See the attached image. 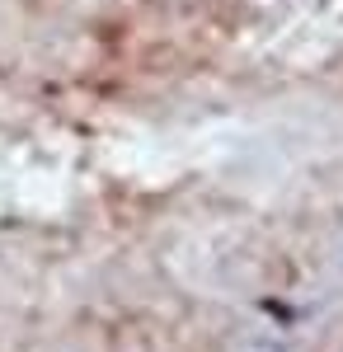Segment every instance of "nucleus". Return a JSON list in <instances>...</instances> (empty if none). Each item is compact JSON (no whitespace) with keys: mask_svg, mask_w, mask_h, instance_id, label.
<instances>
[{"mask_svg":"<svg viewBox=\"0 0 343 352\" xmlns=\"http://www.w3.org/2000/svg\"><path fill=\"white\" fill-rule=\"evenodd\" d=\"M207 352H315L306 338H296L287 324L273 320H236L211 338Z\"/></svg>","mask_w":343,"mask_h":352,"instance_id":"1","label":"nucleus"},{"mask_svg":"<svg viewBox=\"0 0 343 352\" xmlns=\"http://www.w3.org/2000/svg\"><path fill=\"white\" fill-rule=\"evenodd\" d=\"M334 263H339V272H343V221H339V230H334Z\"/></svg>","mask_w":343,"mask_h":352,"instance_id":"2","label":"nucleus"},{"mask_svg":"<svg viewBox=\"0 0 343 352\" xmlns=\"http://www.w3.org/2000/svg\"><path fill=\"white\" fill-rule=\"evenodd\" d=\"M315 352H343V338H334V343H324V348H315Z\"/></svg>","mask_w":343,"mask_h":352,"instance_id":"3","label":"nucleus"}]
</instances>
